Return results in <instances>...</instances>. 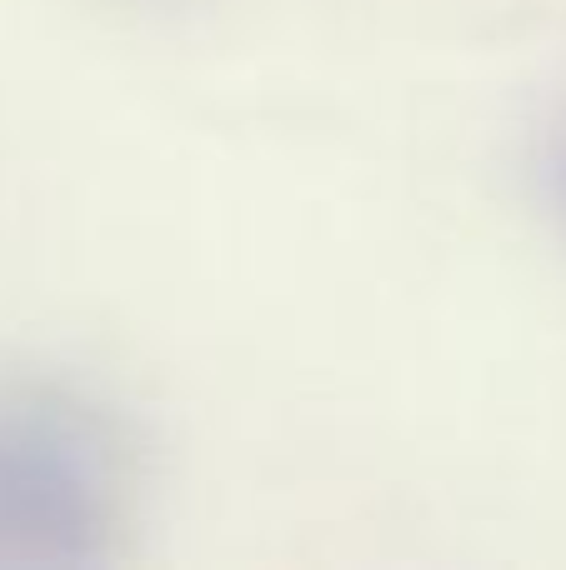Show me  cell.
Returning a JSON list of instances; mask_svg holds the SVG:
<instances>
[{
    "label": "cell",
    "instance_id": "obj_2",
    "mask_svg": "<svg viewBox=\"0 0 566 570\" xmlns=\"http://www.w3.org/2000/svg\"><path fill=\"white\" fill-rule=\"evenodd\" d=\"M557 190H562V200H566V140H562V156H557Z\"/></svg>",
    "mask_w": 566,
    "mask_h": 570
},
{
    "label": "cell",
    "instance_id": "obj_1",
    "mask_svg": "<svg viewBox=\"0 0 566 570\" xmlns=\"http://www.w3.org/2000/svg\"><path fill=\"white\" fill-rule=\"evenodd\" d=\"M126 445L106 411L60 391L0 395V561H66L116 525Z\"/></svg>",
    "mask_w": 566,
    "mask_h": 570
}]
</instances>
